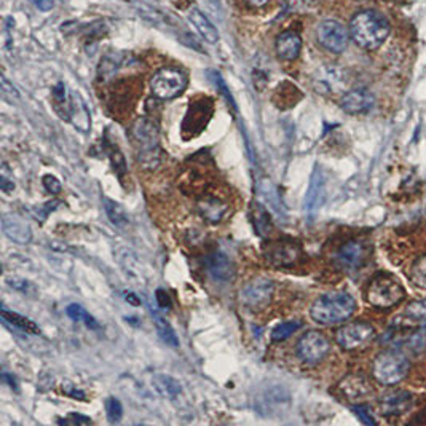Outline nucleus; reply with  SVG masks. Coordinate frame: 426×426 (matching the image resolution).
Listing matches in <instances>:
<instances>
[{
	"label": "nucleus",
	"mask_w": 426,
	"mask_h": 426,
	"mask_svg": "<svg viewBox=\"0 0 426 426\" xmlns=\"http://www.w3.org/2000/svg\"><path fill=\"white\" fill-rule=\"evenodd\" d=\"M350 37L358 47L367 52L379 50L386 42L391 26L386 16L375 10H362L353 16L348 26Z\"/></svg>",
	"instance_id": "obj_1"
},
{
	"label": "nucleus",
	"mask_w": 426,
	"mask_h": 426,
	"mask_svg": "<svg viewBox=\"0 0 426 426\" xmlns=\"http://www.w3.org/2000/svg\"><path fill=\"white\" fill-rule=\"evenodd\" d=\"M356 300L346 293H329L313 302L310 307V316L315 323L323 326L344 323L356 311Z\"/></svg>",
	"instance_id": "obj_2"
},
{
	"label": "nucleus",
	"mask_w": 426,
	"mask_h": 426,
	"mask_svg": "<svg viewBox=\"0 0 426 426\" xmlns=\"http://www.w3.org/2000/svg\"><path fill=\"white\" fill-rule=\"evenodd\" d=\"M406 297V289L395 274L380 272L374 274L366 286L367 304L377 310L396 307Z\"/></svg>",
	"instance_id": "obj_3"
},
{
	"label": "nucleus",
	"mask_w": 426,
	"mask_h": 426,
	"mask_svg": "<svg viewBox=\"0 0 426 426\" xmlns=\"http://www.w3.org/2000/svg\"><path fill=\"white\" fill-rule=\"evenodd\" d=\"M53 99L61 117H64L67 122H71L78 131H89V128H91V117H89L85 101L82 99L80 94L67 91L64 83H58L53 88Z\"/></svg>",
	"instance_id": "obj_4"
},
{
	"label": "nucleus",
	"mask_w": 426,
	"mask_h": 426,
	"mask_svg": "<svg viewBox=\"0 0 426 426\" xmlns=\"http://www.w3.org/2000/svg\"><path fill=\"white\" fill-rule=\"evenodd\" d=\"M134 144L139 149V161L144 166H155L160 161V134L154 120L141 117L131 128Z\"/></svg>",
	"instance_id": "obj_5"
},
{
	"label": "nucleus",
	"mask_w": 426,
	"mask_h": 426,
	"mask_svg": "<svg viewBox=\"0 0 426 426\" xmlns=\"http://www.w3.org/2000/svg\"><path fill=\"white\" fill-rule=\"evenodd\" d=\"M411 362L397 350H385L377 355L372 362V377L380 385L391 386L402 382L407 377Z\"/></svg>",
	"instance_id": "obj_6"
},
{
	"label": "nucleus",
	"mask_w": 426,
	"mask_h": 426,
	"mask_svg": "<svg viewBox=\"0 0 426 426\" xmlns=\"http://www.w3.org/2000/svg\"><path fill=\"white\" fill-rule=\"evenodd\" d=\"M189 85V77L182 69L177 67H163L159 72H155L152 80H150V88L155 98L170 101L186 91Z\"/></svg>",
	"instance_id": "obj_7"
},
{
	"label": "nucleus",
	"mask_w": 426,
	"mask_h": 426,
	"mask_svg": "<svg viewBox=\"0 0 426 426\" xmlns=\"http://www.w3.org/2000/svg\"><path fill=\"white\" fill-rule=\"evenodd\" d=\"M263 256L268 263L278 268H291L297 265L304 257L302 246L295 240L279 238L268 241L263 248Z\"/></svg>",
	"instance_id": "obj_8"
},
{
	"label": "nucleus",
	"mask_w": 426,
	"mask_h": 426,
	"mask_svg": "<svg viewBox=\"0 0 426 426\" xmlns=\"http://www.w3.org/2000/svg\"><path fill=\"white\" fill-rule=\"evenodd\" d=\"M330 351L329 339L319 330H308L297 340L295 353L302 362L308 366H316L323 362Z\"/></svg>",
	"instance_id": "obj_9"
},
{
	"label": "nucleus",
	"mask_w": 426,
	"mask_h": 426,
	"mask_svg": "<svg viewBox=\"0 0 426 426\" xmlns=\"http://www.w3.org/2000/svg\"><path fill=\"white\" fill-rule=\"evenodd\" d=\"M214 114V103L211 98H198L190 103L189 110L182 122L184 139H192L200 136Z\"/></svg>",
	"instance_id": "obj_10"
},
{
	"label": "nucleus",
	"mask_w": 426,
	"mask_h": 426,
	"mask_svg": "<svg viewBox=\"0 0 426 426\" xmlns=\"http://www.w3.org/2000/svg\"><path fill=\"white\" fill-rule=\"evenodd\" d=\"M316 38L319 45L330 53H344L348 47L350 31L340 21L326 20L321 21L316 27Z\"/></svg>",
	"instance_id": "obj_11"
},
{
	"label": "nucleus",
	"mask_w": 426,
	"mask_h": 426,
	"mask_svg": "<svg viewBox=\"0 0 426 426\" xmlns=\"http://www.w3.org/2000/svg\"><path fill=\"white\" fill-rule=\"evenodd\" d=\"M375 339V329L369 323L355 321L350 324H345L337 329L335 332V341H337L340 348L344 350H360L364 346L371 344Z\"/></svg>",
	"instance_id": "obj_12"
},
{
	"label": "nucleus",
	"mask_w": 426,
	"mask_h": 426,
	"mask_svg": "<svg viewBox=\"0 0 426 426\" xmlns=\"http://www.w3.org/2000/svg\"><path fill=\"white\" fill-rule=\"evenodd\" d=\"M369 256H371V248H369L366 241L353 238L340 246L335 260L344 268L356 270V268H361L367 262Z\"/></svg>",
	"instance_id": "obj_13"
},
{
	"label": "nucleus",
	"mask_w": 426,
	"mask_h": 426,
	"mask_svg": "<svg viewBox=\"0 0 426 426\" xmlns=\"http://www.w3.org/2000/svg\"><path fill=\"white\" fill-rule=\"evenodd\" d=\"M375 98L374 94L366 88H355L345 93L340 99V108L350 115L367 114L374 108Z\"/></svg>",
	"instance_id": "obj_14"
},
{
	"label": "nucleus",
	"mask_w": 426,
	"mask_h": 426,
	"mask_svg": "<svg viewBox=\"0 0 426 426\" xmlns=\"http://www.w3.org/2000/svg\"><path fill=\"white\" fill-rule=\"evenodd\" d=\"M413 406V396L404 390H395L386 393L379 402L380 412L385 417H397L409 412Z\"/></svg>",
	"instance_id": "obj_15"
},
{
	"label": "nucleus",
	"mask_w": 426,
	"mask_h": 426,
	"mask_svg": "<svg viewBox=\"0 0 426 426\" xmlns=\"http://www.w3.org/2000/svg\"><path fill=\"white\" fill-rule=\"evenodd\" d=\"M272 294H273V283L268 281V279L257 278L252 279L251 283H248L243 289H241L240 297L244 305L260 307L272 299Z\"/></svg>",
	"instance_id": "obj_16"
},
{
	"label": "nucleus",
	"mask_w": 426,
	"mask_h": 426,
	"mask_svg": "<svg viewBox=\"0 0 426 426\" xmlns=\"http://www.w3.org/2000/svg\"><path fill=\"white\" fill-rule=\"evenodd\" d=\"M326 200V179L321 168H315L311 175L310 187H308L307 198H305V211L308 216H315L319 208L324 205Z\"/></svg>",
	"instance_id": "obj_17"
},
{
	"label": "nucleus",
	"mask_w": 426,
	"mask_h": 426,
	"mask_svg": "<svg viewBox=\"0 0 426 426\" xmlns=\"http://www.w3.org/2000/svg\"><path fill=\"white\" fill-rule=\"evenodd\" d=\"M339 390L350 402H358V404H361L364 399H367V397L374 393L372 385L369 383L362 375L356 374L348 375V377L341 380Z\"/></svg>",
	"instance_id": "obj_18"
},
{
	"label": "nucleus",
	"mask_w": 426,
	"mask_h": 426,
	"mask_svg": "<svg viewBox=\"0 0 426 426\" xmlns=\"http://www.w3.org/2000/svg\"><path fill=\"white\" fill-rule=\"evenodd\" d=\"M206 270L217 281H232L235 278V265L223 252H212L206 257Z\"/></svg>",
	"instance_id": "obj_19"
},
{
	"label": "nucleus",
	"mask_w": 426,
	"mask_h": 426,
	"mask_svg": "<svg viewBox=\"0 0 426 426\" xmlns=\"http://www.w3.org/2000/svg\"><path fill=\"white\" fill-rule=\"evenodd\" d=\"M2 230L8 240L18 244H27L32 240V230L21 217L8 214L2 217Z\"/></svg>",
	"instance_id": "obj_20"
},
{
	"label": "nucleus",
	"mask_w": 426,
	"mask_h": 426,
	"mask_svg": "<svg viewBox=\"0 0 426 426\" xmlns=\"http://www.w3.org/2000/svg\"><path fill=\"white\" fill-rule=\"evenodd\" d=\"M198 214L210 223H219L226 217L228 211V205L221 198L212 197V195H206L201 197L197 203Z\"/></svg>",
	"instance_id": "obj_21"
},
{
	"label": "nucleus",
	"mask_w": 426,
	"mask_h": 426,
	"mask_svg": "<svg viewBox=\"0 0 426 426\" xmlns=\"http://www.w3.org/2000/svg\"><path fill=\"white\" fill-rule=\"evenodd\" d=\"M274 48H277V54L281 59L294 61L299 58L302 52V38L294 31H284L278 36Z\"/></svg>",
	"instance_id": "obj_22"
},
{
	"label": "nucleus",
	"mask_w": 426,
	"mask_h": 426,
	"mask_svg": "<svg viewBox=\"0 0 426 426\" xmlns=\"http://www.w3.org/2000/svg\"><path fill=\"white\" fill-rule=\"evenodd\" d=\"M189 21L192 22V26L198 31L201 37L205 38V42L208 43H216L219 41V31L216 29V26L208 20L203 11H200L198 8H190L189 11Z\"/></svg>",
	"instance_id": "obj_23"
},
{
	"label": "nucleus",
	"mask_w": 426,
	"mask_h": 426,
	"mask_svg": "<svg viewBox=\"0 0 426 426\" xmlns=\"http://www.w3.org/2000/svg\"><path fill=\"white\" fill-rule=\"evenodd\" d=\"M123 59H125V54L123 53H119V52H112V53H108L104 56L103 59H101V64H99V80H109L110 77H114L117 72H119V69L123 64Z\"/></svg>",
	"instance_id": "obj_24"
},
{
	"label": "nucleus",
	"mask_w": 426,
	"mask_h": 426,
	"mask_svg": "<svg viewBox=\"0 0 426 426\" xmlns=\"http://www.w3.org/2000/svg\"><path fill=\"white\" fill-rule=\"evenodd\" d=\"M251 217H252V226H254L257 235H259V237H267L272 230L270 214H268V211L263 208L262 205L254 203L251 210Z\"/></svg>",
	"instance_id": "obj_25"
},
{
	"label": "nucleus",
	"mask_w": 426,
	"mask_h": 426,
	"mask_svg": "<svg viewBox=\"0 0 426 426\" xmlns=\"http://www.w3.org/2000/svg\"><path fill=\"white\" fill-rule=\"evenodd\" d=\"M152 318H154L156 332H159L161 340H163L166 345L172 346V348H177L179 339H177V335L175 332V329L171 328V324L168 323L163 316H160L156 311H152Z\"/></svg>",
	"instance_id": "obj_26"
},
{
	"label": "nucleus",
	"mask_w": 426,
	"mask_h": 426,
	"mask_svg": "<svg viewBox=\"0 0 426 426\" xmlns=\"http://www.w3.org/2000/svg\"><path fill=\"white\" fill-rule=\"evenodd\" d=\"M2 319L3 321H7L11 326L18 328L21 330H24V332L29 334H41V329L37 328V324L31 321V319H27L24 316L18 315V313L15 311H8L7 308H2Z\"/></svg>",
	"instance_id": "obj_27"
},
{
	"label": "nucleus",
	"mask_w": 426,
	"mask_h": 426,
	"mask_svg": "<svg viewBox=\"0 0 426 426\" xmlns=\"http://www.w3.org/2000/svg\"><path fill=\"white\" fill-rule=\"evenodd\" d=\"M401 319L409 323V326H412V323H422L426 321V299L411 302L402 313Z\"/></svg>",
	"instance_id": "obj_28"
},
{
	"label": "nucleus",
	"mask_w": 426,
	"mask_h": 426,
	"mask_svg": "<svg viewBox=\"0 0 426 426\" xmlns=\"http://www.w3.org/2000/svg\"><path fill=\"white\" fill-rule=\"evenodd\" d=\"M297 91H299V89H297L294 85H291V83H288V91H286V83H283V85L278 87L277 93H274V98H273V99H278V98H281V99L274 101V104H277L279 109H289L291 105H295L297 101L302 98V94H294V96H289V94L297 93Z\"/></svg>",
	"instance_id": "obj_29"
},
{
	"label": "nucleus",
	"mask_w": 426,
	"mask_h": 426,
	"mask_svg": "<svg viewBox=\"0 0 426 426\" xmlns=\"http://www.w3.org/2000/svg\"><path fill=\"white\" fill-rule=\"evenodd\" d=\"M66 313H67V316L72 319V321L83 323L89 329H98L99 328L96 319H94L91 315H89V313L85 310V308L80 307V305H77V304L69 305V307H67Z\"/></svg>",
	"instance_id": "obj_30"
},
{
	"label": "nucleus",
	"mask_w": 426,
	"mask_h": 426,
	"mask_svg": "<svg viewBox=\"0 0 426 426\" xmlns=\"http://www.w3.org/2000/svg\"><path fill=\"white\" fill-rule=\"evenodd\" d=\"M104 208H105V214L110 219V222L114 223L117 227H125L128 223V216L125 210L122 208V205L115 203V201H112L109 198H104Z\"/></svg>",
	"instance_id": "obj_31"
},
{
	"label": "nucleus",
	"mask_w": 426,
	"mask_h": 426,
	"mask_svg": "<svg viewBox=\"0 0 426 426\" xmlns=\"http://www.w3.org/2000/svg\"><path fill=\"white\" fill-rule=\"evenodd\" d=\"M411 281L420 289H426V254L420 256L418 259L413 260L411 267Z\"/></svg>",
	"instance_id": "obj_32"
},
{
	"label": "nucleus",
	"mask_w": 426,
	"mask_h": 426,
	"mask_svg": "<svg viewBox=\"0 0 426 426\" xmlns=\"http://www.w3.org/2000/svg\"><path fill=\"white\" fill-rule=\"evenodd\" d=\"M155 386L161 395L171 397V399L181 391V385H179L175 379L165 377V375H159V377L155 379Z\"/></svg>",
	"instance_id": "obj_33"
},
{
	"label": "nucleus",
	"mask_w": 426,
	"mask_h": 426,
	"mask_svg": "<svg viewBox=\"0 0 426 426\" xmlns=\"http://www.w3.org/2000/svg\"><path fill=\"white\" fill-rule=\"evenodd\" d=\"M300 326H302L300 321H288V323L278 324V326L273 329L272 337H273L274 341L286 340L288 337H291V335H293Z\"/></svg>",
	"instance_id": "obj_34"
},
{
	"label": "nucleus",
	"mask_w": 426,
	"mask_h": 426,
	"mask_svg": "<svg viewBox=\"0 0 426 426\" xmlns=\"http://www.w3.org/2000/svg\"><path fill=\"white\" fill-rule=\"evenodd\" d=\"M105 412H108V418L110 423H119L123 417V407L117 397H109L105 401Z\"/></svg>",
	"instance_id": "obj_35"
},
{
	"label": "nucleus",
	"mask_w": 426,
	"mask_h": 426,
	"mask_svg": "<svg viewBox=\"0 0 426 426\" xmlns=\"http://www.w3.org/2000/svg\"><path fill=\"white\" fill-rule=\"evenodd\" d=\"M109 156H110V161H112V166H114V170L117 172V176H119L122 179V176L125 175L126 172V163H125V159H123L122 152L117 147H112L109 150Z\"/></svg>",
	"instance_id": "obj_36"
},
{
	"label": "nucleus",
	"mask_w": 426,
	"mask_h": 426,
	"mask_svg": "<svg viewBox=\"0 0 426 426\" xmlns=\"http://www.w3.org/2000/svg\"><path fill=\"white\" fill-rule=\"evenodd\" d=\"M210 75H211V78H212V82H214V85L217 87V89L219 91H221L222 94H223V98H226L227 101H228V104L232 105V109H235V103H233V98H232V94H230V91H228V88H227V85H226V82L222 80V77H221V74H217V72H210Z\"/></svg>",
	"instance_id": "obj_37"
},
{
	"label": "nucleus",
	"mask_w": 426,
	"mask_h": 426,
	"mask_svg": "<svg viewBox=\"0 0 426 426\" xmlns=\"http://www.w3.org/2000/svg\"><path fill=\"white\" fill-rule=\"evenodd\" d=\"M353 412L356 413V417L360 418L364 425H375V418L372 416L371 409H369L366 404L353 406Z\"/></svg>",
	"instance_id": "obj_38"
},
{
	"label": "nucleus",
	"mask_w": 426,
	"mask_h": 426,
	"mask_svg": "<svg viewBox=\"0 0 426 426\" xmlns=\"http://www.w3.org/2000/svg\"><path fill=\"white\" fill-rule=\"evenodd\" d=\"M2 94L5 96V99L11 101V103L20 99V94H18V91H16V88L11 85L5 75H2Z\"/></svg>",
	"instance_id": "obj_39"
},
{
	"label": "nucleus",
	"mask_w": 426,
	"mask_h": 426,
	"mask_svg": "<svg viewBox=\"0 0 426 426\" xmlns=\"http://www.w3.org/2000/svg\"><path fill=\"white\" fill-rule=\"evenodd\" d=\"M43 187L47 189V192L52 195H58L61 192V189H63L61 187V182L52 175H47L43 177Z\"/></svg>",
	"instance_id": "obj_40"
},
{
	"label": "nucleus",
	"mask_w": 426,
	"mask_h": 426,
	"mask_svg": "<svg viewBox=\"0 0 426 426\" xmlns=\"http://www.w3.org/2000/svg\"><path fill=\"white\" fill-rule=\"evenodd\" d=\"M59 423H63V425H87V423H91V420H89L88 417H83V416H78V413L71 412L69 417L59 420Z\"/></svg>",
	"instance_id": "obj_41"
},
{
	"label": "nucleus",
	"mask_w": 426,
	"mask_h": 426,
	"mask_svg": "<svg viewBox=\"0 0 426 426\" xmlns=\"http://www.w3.org/2000/svg\"><path fill=\"white\" fill-rule=\"evenodd\" d=\"M8 283L11 284V288L20 289V291H22V293H29V289H31V284L27 283V281H24V279L10 278V279H8Z\"/></svg>",
	"instance_id": "obj_42"
},
{
	"label": "nucleus",
	"mask_w": 426,
	"mask_h": 426,
	"mask_svg": "<svg viewBox=\"0 0 426 426\" xmlns=\"http://www.w3.org/2000/svg\"><path fill=\"white\" fill-rule=\"evenodd\" d=\"M156 302H159V305L161 308H171V299L170 295H168L163 289L156 291Z\"/></svg>",
	"instance_id": "obj_43"
},
{
	"label": "nucleus",
	"mask_w": 426,
	"mask_h": 426,
	"mask_svg": "<svg viewBox=\"0 0 426 426\" xmlns=\"http://www.w3.org/2000/svg\"><path fill=\"white\" fill-rule=\"evenodd\" d=\"M31 2L36 5V7L38 8V10H42V11H48V10H52L53 8V0H31Z\"/></svg>",
	"instance_id": "obj_44"
},
{
	"label": "nucleus",
	"mask_w": 426,
	"mask_h": 426,
	"mask_svg": "<svg viewBox=\"0 0 426 426\" xmlns=\"http://www.w3.org/2000/svg\"><path fill=\"white\" fill-rule=\"evenodd\" d=\"M243 2L251 5V7H254V8H260V7H263V5H267L268 2H270V0H243Z\"/></svg>",
	"instance_id": "obj_45"
}]
</instances>
